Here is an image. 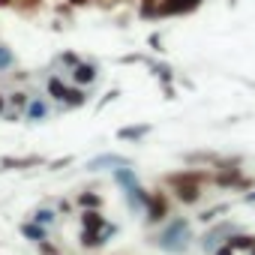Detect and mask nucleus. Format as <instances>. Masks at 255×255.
Instances as JSON below:
<instances>
[{"instance_id": "5", "label": "nucleus", "mask_w": 255, "mask_h": 255, "mask_svg": "<svg viewBox=\"0 0 255 255\" xmlns=\"http://www.w3.org/2000/svg\"><path fill=\"white\" fill-rule=\"evenodd\" d=\"M234 231H240L234 222H219V225H213V228L201 237V249H204V252H213V249H216V246H222Z\"/></svg>"}, {"instance_id": "13", "label": "nucleus", "mask_w": 255, "mask_h": 255, "mask_svg": "<svg viewBox=\"0 0 255 255\" xmlns=\"http://www.w3.org/2000/svg\"><path fill=\"white\" fill-rule=\"evenodd\" d=\"M102 204H105V198L99 192H93V189L75 195V207H81V210H102Z\"/></svg>"}, {"instance_id": "30", "label": "nucleus", "mask_w": 255, "mask_h": 255, "mask_svg": "<svg viewBox=\"0 0 255 255\" xmlns=\"http://www.w3.org/2000/svg\"><path fill=\"white\" fill-rule=\"evenodd\" d=\"M162 93H165V99H177V90H174V84H162Z\"/></svg>"}, {"instance_id": "1", "label": "nucleus", "mask_w": 255, "mask_h": 255, "mask_svg": "<svg viewBox=\"0 0 255 255\" xmlns=\"http://www.w3.org/2000/svg\"><path fill=\"white\" fill-rule=\"evenodd\" d=\"M114 180H117V186L123 189V198H126V204H129V210H132V213H144L150 192L138 183L135 168H114Z\"/></svg>"}, {"instance_id": "10", "label": "nucleus", "mask_w": 255, "mask_h": 255, "mask_svg": "<svg viewBox=\"0 0 255 255\" xmlns=\"http://www.w3.org/2000/svg\"><path fill=\"white\" fill-rule=\"evenodd\" d=\"M36 165H45V159L42 156H0V168L3 171H24Z\"/></svg>"}, {"instance_id": "16", "label": "nucleus", "mask_w": 255, "mask_h": 255, "mask_svg": "<svg viewBox=\"0 0 255 255\" xmlns=\"http://www.w3.org/2000/svg\"><path fill=\"white\" fill-rule=\"evenodd\" d=\"M225 243H228L234 252H240V249H246V252H249V249L255 246V237H252V234H246V231H234Z\"/></svg>"}, {"instance_id": "27", "label": "nucleus", "mask_w": 255, "mask_h": 255, "mask_svg": "<svg viewBox=\"0 0 255 255\" xmlns=\"http://www.w3.org/2000/svg\"><path fill=\"white\" fill-rule=\"evenodd\" d=\"M117 63L120 66H135V63H144V54H123V57H117Z\"/></svg>"}, {"instance_id": "4", "label": "nucleus", "mask_w": 255, "mask_h": 255, "mask_svg": "<svg viewBox=\"0 0 255 255\" xmlns=\"http://www.w3.org/2000/svg\"><path fill=\"white\" fill-rule=\"evenodd\" d=\"M135 162L129 156H120V153H99L93 159H87V171H114V168H132Z\"/></svg>"}, {"instance_id": "15", "label": "nucleus", "mask_w": 255, "mask_h": 255, "mask_svg": "<svg viewBox=\"0 0 255 255\" xmlns=\"http://www.w3.org/2000/svg\"><path fill=\"white\" fill-rule=\"evenodd\" d=\"M45 90H48V96H51V99L63 102V96H66L69 84H66V81H63L60 75H48V81H45Z\"/></svg>"}, {"instance_id": "25", "label": "nucleus", "mask_w": 255, "mask_h": 255, "mask_svg": "<svg viewBox=\"0 0 255 255\" xmlns=\"http://www.w3.org/2000/svg\"><path fill=\"white\" fill-rule=\"evenodd\" d=\"M54 216H57V213H54V207H39V210L33 213V222H39V225H45V228H48V225H54Z\"/></svg>"}, {"instance_id": "34", "label": "nucleus", "mask_w": 255, "mask_h": 255, "mask_svg": "<svg viewBox=\"0 0 255 255\" xmlns=\"http://www.w3.org/2000/svg\"><path fill=\"white\" fill-rule=\"evenodd\" d=\"M12 3V0H0V6H9Z\"/></svg>"}, {"instance_id": "35", "label": "nucleus", "mask_w": 255, "mask_h": 255, "mask_svg": "<svg viewBox=\"0 0 255 255\" xmlns=\"http://www.w3.org/2000/svg\"><path fill=\"white\" fill-rule=\"evenodd\" d=\"M249 252H252V255H255V246H252V249H249Z\"/></svg>"}, {"instance_id": "7", "label": "nucleus", "mask_w": 255, "mask_h": 255, "mask_svg": "<svg viewBox=\"0 0 255 255\" xmlns=\"http://www.w3.org/2000/svg\"><path fill=\"white\" fill-rule=\"evenodd\" d=\"M48 114H51V108H48L45 96H27V102H24V108H21V120H27V123H42V120H48Z\"/></svg>"}, {"instance_id": "28", "label": "nucleus", "mask_w": 255, "mask_h": 255, "mask_svg": "<svg viewBox=\"0 0 255 255\" xmlns=\"http://www.w3.org/2000/svg\"><path fill=\"white\" fill-rule=\"evenodd\" d=\"M24 102H27V93H21V90H15V93L6 99V105H15V108H24Z\"/></svg>"}, {"instance_id": "32", "label": "nucleus", "mask_w": 255, "mask_h": 255, "mask_svg": "<svg viewBox=\"0 0 255 255\" xmlns=\"http://www.w3.org/2000/svg\"><path fill=\"white\" fill-rule=\"evenodd\" d=\"M243 204H255V189H252V192H246V195H243Z\"/></svg>"}, {"instance_id": "26", "label": "nucleus", "mask_w": 255, "mask_h": 255, "mask_svg": "<svg viewBox=\"0 0 255 255\" xmlns=\"http://www.w3.org/2000/svg\"><path fill=\"white\" fill-rule=\"evenodd\" d=\"M117 96H120V87H111V90H108V93H105V96L99 99V105H96V111H102L105 105H111V102H114Z\"/></svg>"}, {"instance_id": "2", "label": "nucleus", "mask_w": 255, "mask_h": 255, "mask_svg": "<svg viewBox=\"0 0 255 255\" xmlns=\"http://www.w3.org/2000/svg\"><path fill=\"white\" fill-rule=\"evenodd\" d=\"M204 180H207V174L201 168H195V171L189 168V171H177V174H168L165 177V183L174 186V195H177L180 204H195L201 198V183Z\"/></svg>"}, {"instance_id": "18", "label": "nucleus", "mask_w": 255, "mask_h": 255, "mask_svg": "<svg viewBox=\"0 0 255 255\" xmlns=\"http://www.w3.org/2000/svg\"><path fill=\"white\" fill-rule=\"evenodd\" d=\"M105 225V216L99 213V210H81V228H87V231H99Z\"/></svg>"}, {"instance_id": "29", "label": "nucleus", "mask_w": 255, "mask_h": 255, "mask_svg": "<svg viewBox=\"0 0 255 255\" xmlns=\"http://www.w3.org/2000/svg\"><path fill=\"white\" fill-rule=\"evenodd\" d=\"M69 162H72V156H60V159H54V162H48V168H51V171H60V168H66Z\"/></svg>"}, {"instance_id": "3", "label": "nucleus", "mask_w": 255, "mask_h": 255, "mask_svg": "<svg viewBox=\"0 0 255 255\" xmlns=\"http://www.w3.org/2000/svg\"><path fill=\"white\" fill-rule=\"evenodd\" d=\"M189 240H192L189 222H186L183 216H174V219L159 231L156 246H159V249H165V252H171V255H180V252H186V249H189Z\"/></svg>"}, {"instance_id": "24", "label": "nucleus", "mask_w": 255, "mask_h": 255, "mask_svg": "<svg viewBox=\"0 0 255 255\" xmlns=\"http://www.w3.org/2000/svg\"><path fill=\"white\" fill-rule=\"evenodd\" d=\"M228 210H231V204H216V207H210V210H204V213H201L198 219H201V222H213V219H219V216H225Z\"/></svg>"}, {"instance_id": "11", "label": "nucleus", "mask_w": 255, "mask_h": 255, "mask_svg": "<svg viewBox=\"0 0 255 255\" xmlns=\"http://www.w3.org/2000/svg\"><path fill=\"white\" fill-rule=\"evenodd\" d=\"M144 66L159 78V84H171V81H174V69H171V63H165V60H156V57L144 54Z\"/></svg>"}, {"instance_id": "23", "label": "nucleus", "mask_w": 255, "mask_h": 255, "mask_svg": "<svg viewBox=\"0 0 255 255\" xmlns=\"http://www.w3.org/2000/svg\"><path fill=\"white\" fill-rule=\"evenodd\" d=\"M78 60H84V57H81L78 51H60V54L54 57V63H60V66H66V69H72V66H75Z\"/></svg>"}, {"instance_id": "20", "label": "nucleus", "mask_w": 255, "mask_h": 255, "mask_svg": "<svg viewBox=\"0 0 255 255\" xmlns=\"http://www.w3.org/2000/svg\"><path fill=\"white\" fill-rule=\"evenodd\" d=\"M78 240H81V246H84V249H96V246H102V243H105V240L99 237V231H87V228H81V237H78Z\"/></svg>"}, {"instance_id": "6", "label": "nucleus", "mask_w": 255, "mask_h": 255, "mask_svg": "<svg viewBox=\"0 0 255 255\" xmlns=\"http://www.w3.org/2000/svg\"><path fill=\"white\" fill-rule=\"evenodd\" d=\"M204 0H159V18H174V15H189L195 12Z\"/></svg>"}, {"instance_id": "19", "label": "nucleus", "mask_w": 255, "mask_h": 255, "mask_svg": "<svg viewBox=\"0 0 255 255\" xmlns=\"http://www.w3.org/2000/svg\"><path fill=\"white\" fill-rule=\"evenodd\" d=\"M18 231L27 237V240H33V243H39V240H45V225H39V222H21L18 225Z\"/></svg>"}, {"instance_id": "33", "label": "nucleus", "mask_w": 255, "mask_h": 255, "mask_svg": "<svg viewBox=\"0 0 255 255\" xmlns=\"http://www.w3.org/2000/svg\"><path fill=\"white\" fill-rule=\"evenodd\" d=\"M3 108H6V96L0 93V114H3Z\"/></svg>"}, {"instance_id": "9", "label": "nucleus", "mask_w": 255, "mask_h": 255, "mask_svg": "<svg viewBox=\"0 0 255 255\" xmlns=\"http://www.w3.org/2000/svg\"><path fill=\"white\" fill-rule=\"evenodd\" d=\"M144 213H147V222H162V219L168 216V198H165L162 189H153V192H150Z\"/></svg>"}, {"instance_id": "8", "label": "nucleus", "mask_w": 255, "mask_h": 255, "mask_svg": "<svg viewBox=\"0 0 255 255\" xmlns=\"http://www.w3.org/2000/svg\"><path fill=\"white\" fill-rule=\"evenodd\" d=\"M69 72H72V84H78V87H90V84L99 78V63H93V60H78Z\"/></svg>"}, {"instance_id": "22", "label": "nucleus", "mask_w": 255, "mask_h": 255, "mask_svg": "<svg viewBox=\"0 0 255 255\" xmlns=\"http://www.w3.org/2000/svg\"><path fill=\"white\" fill-rule=\"evenodd\" d=\"M147 48H150L153 54H165V39H162V33H159V30L147 33Z\"/></svg>"}, {"instance_id": "12", "label": "nucleus", "mask_w": 255, "mask_h": 255, "mask_svg": "<svg viewBox=\"0 0 255 255\" xmlns=\"http://www.w3.org/2000/svg\"><path fill=\"white\" fill-rule=\"evenodd\" d=\"M153 132V126L150 123H132V126H120L117 129V138L120 141H141Z\"/></svg>"}, {"instance_id": "21", "label": "nucleus", "mask_w": 255, "mask_h": 255, "mask_svg": "<svg viewBox=\"0 0 255 255\" xmlns=\"http://www.w3.org/2000/svg\"><path fill=\"white\" fill-rule=\"evenodd\" d=\"M15 66V54L9 45H0V72H9Z\"/></svg>"}, {"instance_id": "14", "label": "nucleus", "mask_w": 255, "mask_h": 255, "mask_svg": "<svg viewBox=\"0 0 255 255\" xmlns=\"http://www.w3.org/2000/svg\"><path fill=\"white\" fill-rule=\"evenodd\" d=\"M87 99H90V93H87L84 87H78V84H75V87H69V90H66L63 105H66V108H81V105H87Z\"/></svg>"}, {"instance_id": "17", "label": "nucleus", "mask_w": 255, "mask_h": 255, "mask_svg": "<svg viewBox=\"0 0 255 255\" xmlns=\"http://www.w3.org/2000/svg\"><path fill=\"white\" fill-rule=\"evenodd\" d=\"M138 18L141 21H156L159 18V0H138Z\"/></svg>"}, {"instance_id": "31", "label": "nucleus", "mask_w": 255, "mask_h": 255, "mask_svg": "<svg viewBox=\"0 0 255 255\" xmlns=\"http://www.w3.org/2000/svg\"><path fill=\"white\" fill-rule=\"evenodd\" d=\"M213 255H234V249H231L228 243H222V246H216V249H213Z\"/></svg>"}]
</instances>
